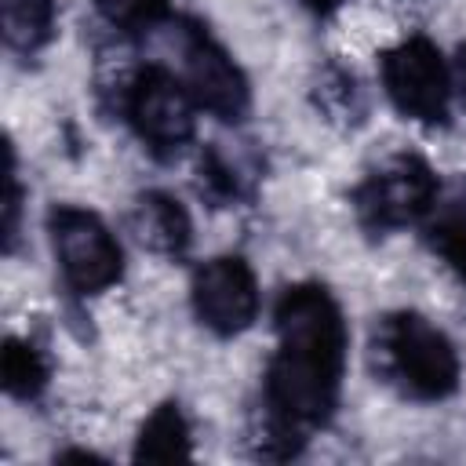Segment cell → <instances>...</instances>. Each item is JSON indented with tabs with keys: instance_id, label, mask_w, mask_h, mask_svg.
Instances as JSON below:
<instances>
[{
	"instance_id": "6da1fadb",
	"label": "cell",
	"mask_w": 466,
	"mask_h": 466,
	"mask_svg": "<svg viewBox=\"0 0 466 466\" xmlns=\"http://www.w3.org/2000/svg\"><path fill=\"white\" fill-rule=\"evenodd\" d=\"M273 328L277 353L266 368L255 451L262 459H291L339 404L350 331L339 302L320 284L284 288L273 309Z\"/></svg>"
},
{
	"instance_id": "7a4b0ae2",
	"label": "cell",
	"mask_w": 466,
	"mask_h": 466,
	"mask_svg": "<svg viewBox=\"0 0 466 466\" xmlns=\"http://www.w3.org/2000/svg\"><path fill=\"white\" fill-rule=\"evenodd\" d=\"M371 353L382 382L411 400H444L459 390V353L451 339L419 313H390L375 324Z\"/></svg>"
},
{
	"instance_id": "3957f363",
	"label": "cell",
	"mask_w": 466,
	"mask_h": 466,
	"mask_svg": "<svg viewBox=\"0 0 466 466\" xmlns=\"http://www.w3.org/2000/svg\"><path fill=\"white\" fill-rule=\"evenodd\" d=\"M47 233H51V251L62 269V280L76 295H98L120 280L124 251L95 211L58 204L47 215Z\"/></svg>"
},
{
	"instance_id": "277c9868",
	"label": "cell",
	"mask_w": 466,
	"mask_h": 466,
	"mask_svg": "<svg viewBox=\"0 0 466 466\" xmlns=\"http://www.w3.org/2000/svg\"><path fill=\"white\" fill-rule=\"evenodd\" d=\"M197 102L164 66H142L124 87V113L135 135L157 157H175L197 131Z\"/></svg>"
},
{
	"instance_id": "5b68a950",
	"label": "cell",
	"mask_w": 466,
	"mask_h": 466,
	"mask_svg": "<svg viewBox=\"0 0 466 466\" xmlns=\"http://www.w3.org/2000/svg\"><path fill=\"white\" fill-rule=\"evenodd\" d=\"M437 189H441L437 175L422 157L397 153L357 186L353 211H357L360 226L371 233L404 229L433 211Z\"/></svg>"
},
{
	"instance_id": "8992f818",
	"label": "cell",
	"mask_w": 466,
	"mask_h": 466,
	"mask_svg": "<svg viewBox=\"0 0 466 466\" xmlns=\"http://www.w3.org/2000/svg\"><path fill=\"white\" fill-rule=\"evenodd\" d=\"M175 51H178V80L193 95L200 109H208L218 120H244L251 106V87L240 66L229 58V51L204 29V25H178L175 29Z\"/></svg>"
},
{
	"instance_id": "52a82bcc",
	"label": "cell",
	"mask_w": 466,
	"mask_h": 466,
	"mask_svg": "<svg viewBox=\"0 0 466 466\" xmlns=\"http://www.w3.org/2000/svg\"><path fill=\"white\" fill-rule=\"evenodd\" d=\"M382 87L397 113L419 124H444L451 106V73L426 36H408L382 55Z\"/></svg>"
},
{
	"instance_id": "ba28073f",
	"label": "cell",
	"mask_w": 466,
	"mask_h": 466,
	"mask_svg": "<svg viewBox=\"0 0 466 466\" xmlns=\"http://www.w3.org/2000/svg\"><path fill=\"white\" fill-rule=\"evenodd\" d=\"M189 299L197 320L215 335H240L258 313V284L240 255H218L197 266Z\"/></svg>"
},
{
	"instance_id": "9c48e42d",
	"label": "cell",
	"mask_w": 466,
	"mask_h": 466,
	"mask_svg": "<svg viewBox=\"0 0 466 466\" xmlns=\"http://www.w3.org/2000/svg\"><path fill=\"white\" fill-rule=\"evenodd\" d=\"M131 226L138 233V240L160 255H182L193 240V226H189L186 208L164 189H149L135 200Z\"/></svg>"
},
{
	"instance_id": "30bf717a",
	"label": "cell",
	"mask_w": 466,
	"mask_h": 466,
	"mask_svg": "<svg viewBox=\"0 0 466 466\" xmlns=\"http://www.w3.org/2000/svg\"><path fill=\"white\" fill-rule=\"evenodd\" d=\"M193 444H189V422L182 415L178 404H160L138 430L135 437V459L142 462H175V459H189Z\"/></svg>"
},
{
	"instance_id": "8fae6325",
	"label": "cell",
	"mask_w": 466,
	"mask_h": 466,
	"mask_svg": "<svg viewBox=\"0 0 466 466\" xmlns=\"http://www.w3.org/2000/svg\"><path fill=\"white\" fill-rule=\"evenodd\" d=\"M4 40L18 55H36L55 36V0H0Z\"/></svg>"
},
{
	"instance_id": "7c38bea8",
	"label": "cell",
	"mask_w": 466,
	"mask_h": 466,
	"mask_svg": "<svg viewBox=\"0 0 466 466\" xmlns=\"http://www.w3.org/2000/svg\"><path fill=\"white\" fill-rule=\"evenodd\" d=\"M0 379H4V390L11 397L29 400L47 386V360L33 342L7 339L4 353H0Z\"/></svg>"
},
{
	"instance_id": "4fadbf2b",
	"label": "cell",
	"mask_w": 466,
	"mask_h": 466,
	"mask_svg": "<svg viewBox=\"0 0 466 466\" xmlns=\"http://www.w3.org/2000/svg\"><path fill=\"white\" fill-rule=\"evenodd\" d=\"M98 15L120 33H149L167 22L171 0H91Z\"/></svg>"
},
{
	"instance_id": "5bb4252c",
	"label": "cell",
	"mask_w": 466,
	"mask_h": 466,
	"mask_svg": "<svg viewBox=\"0 0 466 466\" xmlns=\"http://www.w3.org/2000/svg\"><path fill=\"white\" fill-rule=\"evenodd\" d=\"M426 240H430V248L459 273V280L466 284V211H462V208L441 211V215L430 222Z\"/></svg>"
},
{
	"instance_id": "9a60e30c",
	"label": "cell",
	"mask_w": 466,
	"mask_h": 466,
	"mask_svg": "<svg viewBox=\"0 0 466 466\" xmlns=\"http://www.w3.org/2000/svg\"><path fill=\"white\" fill-rule=\"evenodd\" d=\"M200 193H208V197L218 200V204L237 200V193H240L237 171H233L218 153H208V157L200 160Z\"/></svg>"
},
{
	"instance_id": "2e32d148",
	"label": "cell",
	"mask_w": 466,
	"mask_h": 466,
	"mask_svg": "<svg viewBox=\"0 0 466 466\" xmlns=\"http://www.w3.org/2000/svg\"><path fill=\"white\" fill-rule=\"evenodd\" d=\"M18 200H22V189H18V175H15V153L7 149V197H4V237H7V244L15 240V229H18Z\"/></svg>"
},
{
	"instance_id": "e0dca14e",
	"label": "cell",
	"mask_w": 466,
	"mask_h": 466,
	"mask_svg": "<svg viewBox=\"0 0 466 466\" xmlns=\"http://www.w3.org/2000/svg\"><path fill=\"white\" fill-rule=\"evenodd\" d=\"M455 84H459V91H462V98H466V47H462L459 58H455Z\"/></svg>"
},
{
	"instance_id": "ac0fdd59",
	"label": "cell",
	"mask_w": 466,
	"mask_h": 466,
	"mask_svg": "<svg viewBox=\"0 0 466 466\" xmlns=\"http://www.w3.org/2000/svg\"><path fill=\"white\" fill-rule=\"evenodd\" d=\"M302 4H306L309 11H317V15H331V11H335L342 0H302Z\"/></svg>"
}]
</instances>
